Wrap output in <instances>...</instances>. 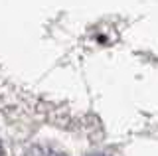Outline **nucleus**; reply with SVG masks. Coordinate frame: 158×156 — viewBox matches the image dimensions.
<instances>
[{
  "instance_id": "f257e3e1",
  "label": "nucleus",
  "mask_w": 158,
  "mask_h": 156,
  "mask_svg": "<svg viewBox=\"0 0 158 156\" xmlns=\"http://www.w3.org/2000/svg\"><path fill=\"white\" fill-rule=\"evenodd\" d=\"M26 156H65V154L52 150V148H46V146H34V148H30V152Z\"/></svg>"
},
{
  "instance_id": "f03ea898",
  "label": "nucleus",
  "mask_w": 158,
  "mask_h": 156,
  "mask_svg": "<svg viewBox=\"0 0 158 156\" xmlns=\"http://www.w3.org/2000/svg\"><path fill=\"white\" fill-rule=\"evenodd\" d=\"M91 156H105V154H91Z\"/></svg>"
},
{
  "instance_id": "7ed1b4c3",
  "label": "nucleus",
  "mask_w": 158,
  "mask_h": 156,
  "mask_svg": "<svg viewBox=\"0 0 158 156\" xmlns=\"http://www.w3.org/2000/svg\"><path fill=\"white\" fill-rule=\"evenodd\" d=\"M0 156H2V144H0Z\"/></svg>"
}]
</instances>
